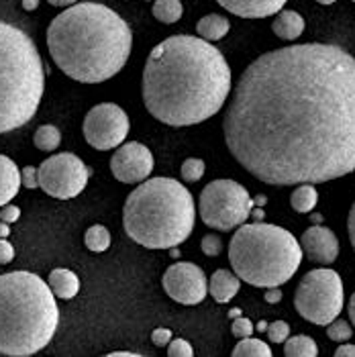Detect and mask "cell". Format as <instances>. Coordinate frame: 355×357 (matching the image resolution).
Returning a JSON list of instances; mask_svg holds the SVG:
<instances>
[{
    "label": "cell",
    "mask_w": 355,
    "mask_h": 357,
    "mask_svg": "<svg viewBox=\"0 0 355 357\" xmlns=\"http://www.w3.org/2000/svg\"><path fill=\"white\" fill-rule=\"evenodd\" d=\"M231 155L272 186L321 184L355 172V57L302 43L259 55L222 119Z\"/></svg>",
    "instance_id": "1"
},
{
    "label": "cell",
    "mask_w": 355,
    "mask_h": 357,
    "mask_svg": "<svg viewBox=\"0 0 355 357\" xmlns=\"http://www.w3.org/2000/svg\"><path fill=\"white\" fill-rule=\"evenodd\" d=\"M141 92L153 119L169 127H190L222 109L231 92V68L211 41L174 35L151 50Z\"/></svg>",
    "instance_id": "2"
},
{
    "label": "cell",
    "mask_w": 355,
    "mask_h": 357,
    "mask_svg": "<svg viewBox=\"0 0 355 357\" xmlns=\"http://www.w3.org/2000/svg\"><path fill=\"white\" fill-rule=\"evenodd\" d=\"M131 47V27L98 2L72 4L47 29L55 66L76 82H107L125 68Z\"/></svg>",
    "instance_id": "3"
},
{
    "label": "cell",
    "mask_w": 355,
    "mask_h": 357,
    "mask_svg": "<svg viewBox=\"0 0 355 357\" xmlns=\"http://www.w3.org/2000/svg\"><path fill=\"white\" fill-rule=\"evenodd\" d=\"M59 325L50 284L31 272L0 275V354L33 356L47 347Z\"/></svg>",
    "instance_id": "4"
},
{
    "label": "cell",
    "mask_w": 355,
    "mask_h": 357,
    "mask_svg": "<svg viewBox=\"0 0 355 357\" xmlns=\"http://www.w3.org/2000/svg\"><path fill=\"white\" fill-rule=\"evenodd\" d=\"M194 222V198L174 178L145 180L125 200V231L147 249L178 248L190 237Z\"/></svg>",
    "instance_id": "5"
},
{
    "label": "cell",
    "mask_w": 355,
    "mask_h": 357,
    "mask_svg": "<svg viewBox=\"0 0 355 357\" xmlns=\"http://www.w3.org/2000/svg\"><path fill=\"white\" fill-rule=\"evenodd\" d=\"M45 88V70L33 39L0 21V135L25 127Z\"/></svg>",
    "instance_id": "6"
},
{
    "label": "cell",
    "mask_w": 355,
    "mask_h": 357,
    "mask_svg": "<svg viewBox=\"0 0 355 357\" xmlns=\"http://www.w3.org/2000/svg\"><path fill=\"white\" fill-rule=\"evenodd\" d=\"M229 261L233 272L251 286H282L301 268V241L290 231L270 222H243L231 239Z\"/></svg>",
    "instance_id": "7"
},
{
    "label": "cell",
    "mask_w": 355,
    "mask_h": 357,
    "mask_svg": "<svg viewBox=\"0 0 355 357\" xmlns=\"http://www.w3.org/2000/svg\"><path fill=\"white\" fill-rule=\"evenodd\" d=\"M343 280L335 270L319 268L304 275L294 294V308L304 321L327 327L343 310Z\"/></svg>",
    "instance_id": "8"
},
{
    "label": "cell",
    "mask_w": 355,
    "mask_h": 357,
    "mask_svg": "<svg viewBox=\"0 0 355 357\" xmlns=\"http://www.w3.org/2000/svg\"><path fill=\"white\" fill-rule=\"evenodd\" d=\"M253 211V200L235 180H215L204 186L198 200V213L206 227L231 231L241 227Z\"/></svg>",
    "instance_id": "9"
},
{
    "label": "cell",
    "mask_w": 355,
    "mask_h": 357,
    "mask_svg": "<svg viewBox=\"0 0 355 357\" xmlns=\"http://www.w3.org/2000/svg\"><path fill=\"white\" fill-rule=\"evenodd\" d=\"M39 169V188L59 200L76 198L90 178V169L74 153H57L47 158Z\"/></svg>",
    "instance_id": "10"
},
{
    "label": "cell",
    "mask_w": 355,
    "mask_h": 357,
    "mask_svg": "<svg viewBox=\"0 0 355 357\" xmlns=\"http://www.w3.org/2000/svg\"><path fill=\"white\" fill-rule=\"evenodd\" d=\"M129 129L131 123L127 112L112 102L96 105L94 109L88 110L84 119V137L98 151H109L112 147L123 145L129 135Z\"/></svg>",
    "instance_id": "11"
},
{
    "label": "cell",
    "mask_w": 355,
    "mask_h": 357,
    "mask_svg": "<svg viewBox=\"0 0 355 357\" xmlns=\"http://www.w3.org/2000/svg\"><path fill=\"white\" fill-rule=\"evenodd\" d=\"M164 290L165 294L180 304L202 303L209 294V282L204 272L186 261H178L174 266H169L164 274Z\"/></svg>",
    "instance_id": "12"
},
{
    "label": "cell",
    "mask_w": 355,
    "mask_h": 357,
    "mask_svg": "<svg viewBox=\"0 0 355 357\" xmlns=\"http://www.w3.org/2000/svg\"><path fill=\"white\" fill-rule=\"evenodd\" d=\"M110 172L123 184L145 182L153 172V155L143 143L129 141L125 145H119L112 153Z\"/></svg>",
    "instance_id": "13"
},
{
    "label": "cell",
    "mask_w": 355,
    "mask_h": 357,
    "mask_svg": "<svg viewBox=\"0 0 355 357\" xmlns=\"http://www.w3.org/2000/svg\"><path fill=\"white\" fill-rule=\"evenodd\" d=\"M301 248L302 253L315 261V264H333L339 255V241L337 235L327 229V227H310L304 231V235L301 237Z\"/></svg>",
    "instance_id": "14"
},
{
    "label": "cell",
    "mask_w": 355,
    "mask_h": 357,
    "mask_svg": "<svg viewBox=\"0 0 355 357\" xmlns=\"http://www.w3.org/2000/svg\"><path fill=\"white\" fill-rule=\"evenodd\" d=\"M229 13L243 19H264L278 15L288 0H217Z\"/></svg>",
    "instance_id": "15"
},
{
    "label": "cell",
    "mask_w": 355,
    "mask_h": 357,
    "mask_svg": "<svg viewBox=\"0 0 355 357\" xmlns=\"http://www.w3.org/2000/svg\"><path fill=\"white\" fill-rule=\"evenodd\" d=\"M21 186V169L10 158L0 155V208L19 194Z\"/></svg>",
    "instance_id": "16"
},
{
    "label": "cell",
    "mask_w": 355,
    "mask_h": 357,
    "mask_svg": "<svg viewBox=\"0 0 355 357\" xmlns=\"http://www.w3.org/2000/svg\"><path fill=\"white\" fill-rule=\"evenodd\" d=\"M241 288V278L229 270H217L215 274L211 275V296L219 304H227L229 301L235 298V294Z\"/></svg>",
    "instance_id": "17"
},
{
    "label": "cell",
    "mask_w": 355,
    "mask_h": 357,
    "mask_svg": "<svg viewBox=\"0 0 355 357\" xmlns=\"http://www.w3.org/2000/svg\"><path fill=\"white\" fill-rule=\"evenodd\" d=\"M47 284H50V288H52L55 296L63 298V301H72L80 292V278L74 274L72 270H66V268L54 270L47 278Z\"/></svg>",
    "instance_id": "18"
},
{
    "label": "cell",
    "mask_w": 355,
    "mask_h": 357,
    "mask_svg": "<svg viewBox=\"0 0 355 357\" xmlns=\"http://www.w3.org/2000/svg\"><path fill=\"white\" fill-rule=\"evenodd\" d=\"M272 31L284 41H294L304 33V19L296 10H280L273 19Z\"/></svg>",
    "instance_id": "19"
},
{
    "label": "cell",
    "mask_w": 355,
    "mask_h": 357,
    "mask_svg": "<svg viewBox=\"0 0 355 357\" xmlns=\"http://www.w3.org/2000/svg\"><path fill=\"white\" fill-rule=\"evenodd\" d=\"M229 27H231L229 19H225L220 15H206L198 21L196 33L206 41H219L229 33Z\"/></svg>",
    "instance_id": "20"
},
{
    "label": "cell",
    "mask_w": 355,
    "mask_h": 357,
    "mask_svg": "<svg viewBox=\"0 0 355 357\" xmlns=\"http://www.w3.org/2000/svg\"><path fill=\"white\" fill-rule=\"evenodd\" d=\"M319 194L315 184H299V188L290 196V204L296 213L301 215H308L315 206H317Z\"/></svg>",
    "instance_id": "21"
},
{
    "label": "cell",
    "mask_w": 355,
    "mask_h": 357,
    "mask_svg": "<svg viewBox=\"0 0 355 357\" xmlns=\"http://www.w3.org/2000/svg\"><path fill=\"white\" fill-rule=\"evenodd\" d=\"M284 354L288 357H317L319 347L308 335H296L284 341Z\"/></svg>",
    "instance_id": "22"
},
{
    "label": "cell",
    "mask_w": 355,
    "mask_h": 357,
    "mask_svg": "<svg viewBox=\"0 0 355 357\" xmlns=\"http://www.w3.org/2000/svg\"><path fill=\"white\" fill-rule=\"evenodd\" d=\"M184 6L180 0H156L153 4V17L165 25H172L182 19Z\"/></svg>",
    "instance_id": "23"
},
{
    "label": "cell",
    "mask_w": 355,
    "mask_h": 357,
    "mask_svg": "<svg viewBox=\"0 0 355 357\" xmlns=\"http://www.w3.org/2000/svg\"><path fill=\"white\" fill-rule=\"evenodd\" d=\"M33 143L41 151H54V149L59 147V143H61V133H59V129L54 127V125H41L35 131Z\"/></svg>",
    "instance_id": "24"
},
{
    "label": "cell",
    "mask_w": 355,
    "mask_h": 357,
    "mask_svg": "<svg viewBox=\"0 0 355 357\" xmlns=\"http://www.w3.org/2000/svg\"><path fill=\"white\" fill-rule=\"evenodd\" d=\"M84 243H86V248L90 249V251H94V253H103V251H107L110 248V233L107 227H103V225H94V227H90L88 231H86V235H84Z\"/></svg>",
    "instance_id": "25"
},
{
    "label": "cell",
    "mask_w": 355,
    "mask_h": 357,
    "mask_svg": "<svg viewBox=\"0 0 355 357\" xmlns=\"http://www.w3.org/2000/svg\"><path fill=\"white\" fill-rule=\"evenodd\" d=\"M233 356H243V357H272V349L268 343H264L262 339H239L237 347L233 349Z\"/></svg>",
    "instance_id": "26"
},
{
    "label": "cell",
    "mask_w": 355,
    "mask_h": 357,
    "mask_svg": "<svg viewBox=\"0 0 355 357\" xmlns=\"http://www.w3.org/2000/svg\"><path fill=\"white\" fill-rule=\"evenodd\" d=\"M327 335L331 341L345 343V341H349L354 337V325H349L343 319H335L327 325Z\"/></svg>",
    "instance_id": "27"
},
{
    "label": "cell",
    "mask_w": 355,
    "mask_h": 357,
    "mask_svg": "<svg viewBox=\"0 0 355 357\" xmlns=\"http://www.w3.org/2000/svg\"><path fill=\"white\" fill-rule=\"evenodd\" d=\"M204 169H206V165H204L202 160L190 158V160H186V162L182 164V178H184L186 182H198V180L204 176Z\"/></svg>",
    "instance_id": "28"
},
{
    "label": "cell",
    "mask_w": 355,
    "mask_h": 357,
    "mask_svg": "<svg viewBox=\"0 0 355 357\" xmlns=\"http://www.w3.org/2000/svg\"><path fill=\"white\" fill-rule=\"evenodd\" d=\"M268 337L272 343H284L290 337V325L286 321H275L268 325Z\"/></svg>",
    "instance_id": "29"
},
{
    "label": "cell",
    "mask_w": 355,
    "mask_h": 357,
    "mask_svg": "<svg viewBox=\"0 0 355 357\" xmlns=\"http://www.w3.org/2000/svg\"><path fill=\"white\" fill-rule=\"evenodd\" d=\"M167 354L172 357H192L194 349L186 339H174L167 343Z\"/></svg>",
    "instance_id": "30"
},
{
    "label": "cell",
    "mask_w": 355,
    "mask_h": 357,
    "mask_svg": "<svg viewBox=\"0 0 355 357\" xmlns=\"http://www.w3.org/2000/svg\"><path fill=\"white\" fill-rule=\"evenodd\" d=\"M253 323L246 319V317H237L235 321H233V325H231V333L237 337V339H246V337H251L253 335Z\"/></svg>",
    "instance_id": "31"
},
{
    "label": "cell",
    "mask_w": 355,
    "mask_h": 357,
    "mask_svg": "<svg viewBox=\"0 0 355 357\" xmlns=\"http://www.w3.org/2000/svg\"><path fill=\"white\" fill-rule=\"evenodd\" d=\"M200 245H202L204 255H209V257H217L222 251V241H220L219 235H204Z\"/></svg>",
    "instance_id": "32"
},
{
    "label": "cell",
    "mask_w": 355,
    "mask_h": 357,
    "mask_svg": "<svg viewBox=\"0 0 355 357\" xmlns=\"http://www.w3.org/2000/svg\"><path fill=\"white\" fill-rule=\"evenodd\" d=\"M21 182H23V186L29 188V190L37 188V186H39V169L33 167V165L23 167V169H21Z\"/></svg>",
    "instance_id": "33"
},
{
    "label": "cell",
    "mask_w": 355,
    "mask_h": 357,
    "mask_svg": "<svg viewBox=\"0 0 355 357\" xmlns=\"http://www.w3.org/2000/svg\"><path fill=\"white\" fill-rule=\"evenodd\" d=\"M19 217H21V208L15 204H4L0 208V220H4V222H15V220H19Z\"/></svg>",
    "instance_id": "34"
},
{
    "label": "cell",
    "mask_w": 355,
    "mask_h": 357,
    "mask_svg": "<svg viewBox=\"0 0 355 357\" xmlns=\"http://www.w3.org/2000/svg\"><path fill=\"white\" fill-rule=\"evenodd\" d=\"M13 259H15V248L6 239H0V266H6Z\"/></svg>",
    "instance_id": "35"
},
{
    "label": "cell",
    "mask_w": 355,
    "mask_h": 357,
    "mask_svg": "<svg viewBox=\"0 0 355 357\" xmlns=\"http://www.w3.org/2000/svg\"><path fill=\"white\" fill-rule=\"evenodd\" d=\"M151 341L158 345V347H165L169 341H172V331L169 329H156L153 333H151Z\"/></svg>",
    "instance_id": "36"
},
{
    "label": "cell",
    "mask_w": 355,
    "mask_h": 357,
    "mask_svg": "<svg viewBox=\"0 0 355 357\" xmlns=\"http://www.w3.org/2000/svg\"><path fill=\"white\" fill-rule=\"evenodd\" d=\"M347 231H349V241H352L355 251V202L352 211H349V217H347Z\"/></svg>",
    "instance_id": "37"
},
{
    "label": "cell",
    "mask_w": 355,
    "mask_h": 357,
    "mask_svg": "<svg viewBox=\"0 0 355 357\" xmlns=\"http://www.w3.org/2000/svg\"><path fill=\"white\" fill-rule=\"evenodd\" d=\"M264 298H266V303L268 304L280 303V301H282V292H280L278 286H273V288H268V292L264 294Z\"/></svg>",
    "instance_id": "38"
},
{
    "label": "cell",
    "mask_w": 355,
    "mask_h": 357,
    "mask_svg": "<svg viewBox=\"0 0 355 357\" xmlns=\"http://www.w3.org/2000/svg\"><path fill=\"white\" fill-rule=\"evenodd\" d=\"M337 357H355V345L354 343H343L337 351H335Z\"/></svg>",
    "instance_id": "39"
},
{
    "label": "cell",
    "mask_w": 355,
    "mask_h": 357,
    "mask_svg": "<svg viewBox=\"0 0 355 357\" xmlns=\"http://www.w3.org/2000/svg\"><path fill=\"white\" fill-rule=\"evenodd\" d=\"M347 312H349L352 325H354V327H355V292H354V296L349 298V306H347Z\"/></svg>",
    "instance_id": "40"
},
{
    "label": "cell",
    "mask_w": 355,
    "mask_h": 357,
    "mask_svg": "<svg viewBox=\"0 0 355 357\" xmlns=\"http://www.w3.org/2000/svg\"><path fill=\"white\" fill-rule=\"evenodd\" d=\"M10 235V229H8V222L0 220V239H6Z\"/></svg>",
    "instance_id": "41"
},
{
    "label": "cell",
    "mask_w": 355,
    "mask_h": 357,
    "mask_svg": "<svg viewBox=\"0 0 355 357\" xmlns=\"http://www.w3.org/2000/svg\"><path fill=\"white\" fill-rule=\"evenodd\" d=\"M39 6V0H23V8L25 10H35Z\"/></svg>",
    "instance_id": "42"
},
{
    "label": "cell",
    "mask_w": 355,
    "mask_h": 357,
    "mask_svg": "<svg viewBox=\"0 0 355 357\" xmlns=\"http://www.w3.org/2000/svg\"><path fill=\"white\" fill-rule=\"evenodd\" d=\"M54 6H72V4H76L78 0H50Z\"/></svg>",
    "instance_id": "43"
},
{
    "label": "cell",
    "mask_w": 355,
    "mask_h": 357,
    "mask_svg": "<svg viewBox=\"0 0 355 357\" xmlns=\"http://www.w3.org/2000/svg\"><path fill=\"white\" fill-rule=\"evenodd\" d=\"M139 354H133V351H112L110 357H137Z\"/></svg>",
    "instance_id": "44"
},
{
    "label": "cell",
    "mask_w": 355,
    "mask_h": 357,
    "mask_svg": "<svg viewBox=\"0 0 355 357\" xmlns=\"http://www.w3.org/2000/svg\"><path fill=\"white\" fill-rule=\"evenodd\" d=\"M251 215H253V219L255 220H262V217H264V211H262V208H255V211H251Z\"/></svg>",
    "instance_id": "45"
},
{
    "label": "cell",
    "mask_w": 355,
    "mask_h": 357,
    "mask_svg": "<svg viewBox=\"0 0 355 357\" xmlns=\"http://www.w3.org/2000/svg\"><path fill=\"white\" fill-rule=\"evenodd\" d=\"M255 329H257V331H268V323H266V321H259V325H257Z\"/></svg>",
    "instance_id": "46"
},
{
    "label": "cell",
    "mask_w": 355,
    "mask_h": 357,
    "mask_svg": "<svg viewBox=\"0 0 355 357\" xmlns=\"http://www.w3.org/2000/svg\"><path fill=\"white\" fill-rule=\"evenodd\" d=\"M253 204H259V206H262V204H266V198H264V196H259V198H255V200H253Z\"/></svg>",
    "instance_id": "47"
},
{
    "label": "cell",
    "mask_w": 355,
    "mask_h": 357,
    "mask_svg": "<svg viewBox=\"0 0 355 357\" xmlns=\"http://www.w3.org/2000/svg\"><path fill=\"white\" fill-rule=\"evenodd\" d=\"M231 317H233V319H237V317H239V308H235V310H231Z\"/></svg>",
    "instance_id": "48"
},
{
    "label": "cell",
    "mask_w": 355,
    "mask_h": 357,
    "mask_svg": "<svg viewBox=\"0 0 355 357\" xmlns=\"http://www.w3.org/2000/svg\"><path fill=\"white\" fill-rule=\"evenodd\" d=\"M317 2H319V4H333L335 0H317Z\"/></svg>",
    "instance_id": "49"
},
{
    "label": "cell",
    "mask_w": 355,
    "mask_h": 357,
    "mask_svg": "<svg viewBox=\"0 0 355 357\" xmlns=\"http://www.w3.org/2000/svg\"><path fill=\"white\" fill-rule=\"evenodd\" d=\"M354 2H355V0H354Z\"/></svg>",
    "instance_id": "50"
}]
</instances>
